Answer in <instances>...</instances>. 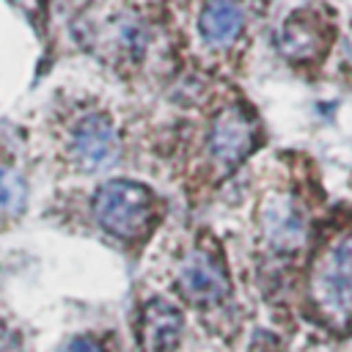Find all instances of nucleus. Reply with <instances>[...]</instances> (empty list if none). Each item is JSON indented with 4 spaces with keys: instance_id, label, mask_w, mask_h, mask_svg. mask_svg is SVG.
<instances>
[{
    "instance_id": "1",
    "label": "nucleus",
    "mask_w": 352,
    "mask_h": 352,
    "mask_svg": "<svg viewBox=\"0 0 352 352\" xmlns=\"http://www.w3.org/2000/svg\"><path fill=\"white\" fill-rule=\"evenodd\" d=\"M96 223L118 239H143L157 223L154 192L129 179H110L94 195Z\"/></svg>"
},
{
    "instance_id": "2",
    "label": "nucleus",
    "mask_w": 352,
    "mask_h": 352,
    "mask_svg": "<svg viewBox=\"0 0 352 352\" xmlns=\"http://www.w3.org/2000/svg\"><path fill=\"white\" fill-rule=\"evenodd\" d=\"M314 300L333 324L352 316V236L338 239L316 261L311 278Z\"/></svg>"
},
{
    "instance_id": "3",
    "label": "nucleus",
    "mask_w": 352,
    "mask_h": 352,
    "mask_svg": "<svg viewBox=\"0 0 352 352\" xmlns=\"http://www.w3.org/2000/svg\"><path fill=\"white\" fill-rule=\"evenodd\" d=\"M179 292L192 305H220L231 292L223 261L206 248L190 250L179 267Z\"/></svg>"
},
{
    "instance_id": "4",
    "label": "nucleus",
    "mask_w": 352,
    "mask_h": 352,
    "mask_svg": "<svg viewBox=\"0 0 352 352\" xmlns=\"http://www.w3.org/2000/svg\"><path fill=\"white\" fill-rule=\"evenodd\" d=\"M253 121L248 118V113H242L239 107H226L209 129V154L214 160L217 168L231 170L236 168L253 148Z\"/></svg>"
},
{
    "instance_id": "5",
    "label": "nucleus",
    "mask_w": 352,
    "mask_h": 352,
    "mask_svg": "<svg viewBox=\"0 0 352 352\" xmlns=\"http://www.w3.org/2000/svg\"><path fill=\"white\" fill-rule=\"evenodd\" d=\"M118 132L113 121L102 113L85 116L72 135V154L82 170H99L118 160Z\"/></svg>"
},
{
    "instance_id": "6",
    "label": "nucleus",
    "mask_w": 352,
    "mask_h": 352,
    "mask_svg": "<svg viewBox=\"0 0 352 352\" xmlns=\"http://www.w3.org/2000/svg\"><path fill=\"white\" fill-rule=\"evenodd\" d=\"M182 311L173 302L154 297L138 314V344L143 352H173L182 338Z\"/></svg>"
},
{
    "instance_id": "7",
    "label": "nucleus",
    "mask_w": 352,
    "mask_h": 352,
    "mask_svg": "<svg viewBox=\"0 0 352 352\" xmlns=\"http://www.w3.org/2000/svg\"><path fill=\"white\" fill-rule=\"evenodd\" d=\"M261 231L278 250H297L305 242V217L289 195H270L261 206Z\"/></svg>"
},
{
    "instance_id": "8",
    "label": "nucleus",
    "mask_w": 352,
    "mask_h": 352,
    "mask_svg": "<svg viewBox=\"0 0 352 352\" xmlns=\"http://www.w3.org/2000/svg\"><path fill=\"white\" fill-rule=\"evenodd\" d=\"M242 22H245V14H242L236 0H209L201 11L198 28H201V36L209 44L223 47V44H231L239 36Z\"/></svg>"
},
{
    "instance_id": "9",
    "label": "nucleus",
    "mask_w": 352,
    "mask_h": 352,
    "mask_svg": "<svg viewBox=\"0 0 352 352\" xmlns=\"http://www.w3.org/2000/svg\"><path fill=\"white\" fill-rule=\"evenodd\" d=\"M280 52L292 60H311L322 52V30L302 14L289 16L280 30Z\"/></svg>"
},
{
    "instance_id": "10",
    "label": "nucleus",
    "mask_w": 352,
    "mask_h": 352,
    "mask_svg": "<svg viewBox=\"0 0 352 352\" xmlns=\"http://www.w3.org/2000/svg\"><path fill=\"white\" fill-rule=\"evenodd\" d=\"M25 201H28L25 179L11 168H0V220L16 217L25 209Z\"/></svg>"
},
{
    "instance_id": "11",
    "label": "nucleus",
    "mask_w": 352,
    "mask_h": 352,
    "mask_svg": "<svg viewBox=\"0 0 352 352\" xmlns=\"http://www.w3.org/2000/svg\"><path fill=\"white\" fill-rule=\"evenodd\" d=\"M14 8H19L30 22H36V19H41V14H44V8H47V0H8Z\"/></svg>"
},
{
    "instance_id": "12",
    "label": "nucleus",
    "mask_w": 352,
    "mask_h": 352,
    "mask_svg": "<svg viewBox=\"0 0 352 352\" xmlns=\"http://www.w3.org/2000/svg\"><path fill=\"white\" fill-rule=\"evenodd\" d=\"M0 352H22V344H19L16 333H11L3 322H0Z\"/></svg>"
},
{
    "instance_id": "13",
    "label": "nucleus",
    "mask_w": 352,
    "mask_h": 352,
    "mask_svg": "<svg viewBox=\"0 0 352 352\" xmlns=\"http://www.w3.org/2000/svg\"><path fill=\"white\" fill-rule=\"evenodd\" d=\"M63 352H102V346L96 344V341H91V338H72L69 344H66V349Z\"/></svg>"
}]
</instances>
